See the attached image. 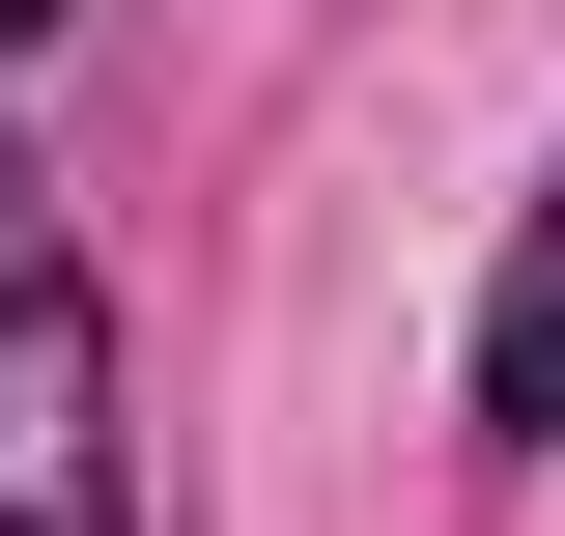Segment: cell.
I'll use <instances>...</instances> for the list:
<instances>
[{"instance_id": "cell-1", "label": "cell", "mask_w": 565, "mask_h": 536, "mask_svg": "<svg viewBox=\"0 0 565 536\" xmlns=\"http://www.w3.org/2000/svg\"><path fill=\"white\" fill-rule=\"evenodd\" d=\"M0 536H114V311L0 282Z\"/></svg>"}, {"instance_id": "cell-2", "label": "cell", "mask_w": 565, "mask_h": 536, "mask_svg": "<svg viewBox=\"0 0 565 536\" xmlns=\"http://www.w3.org/2000/svg\"><path fill=\"white\" fill-rule=\"evenodd\" d=\"M481 424H565V199H537V255H509V311H481Z\"/></svg>"}, {"instance_id": "cell-3", "label": "cell", "mask_w": 565, "mask_h": 536, "mask_svg": "<svg viewBox=\"0 0 565 536\" xmlns=\"http://www.w3.org/2000/svg\"><path fill=\"white\" fill-rule=\"evenodd\" d=\"M29 29H57V0H0V57H29Z\"/></svg>"}]
</instances>
